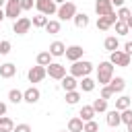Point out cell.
Instances as JSON below:
<instances>
[{"label":"cell","mask_w":132,"mask_h":132,"mask_svg":"<svg viewBox=\"0 0 132 132\" xmlns=\"http://www.w3.org/2000/svg\"><path fill=\"white\" fill-rule=\"evenodd\" d=\"M111 78H113V64L109 60L99 62V66H97V82H99V87L109 85Z\"/></svg>","instance_id":"6da1fadb"},{"label":"cell","mask_w":132,"mask_h":132,"mask_svg":"<svg viewBox=\"0 0 132 132\" xmlns=\"http://www.w3.org/2000/svg\"><path fill=\"white\" fill-rule=\"evenodd\" d=\"M93 64L89 62V60H78V62H72V66H70V74L74 76V78H82V76H89L91 72H93Z\"/></svg>","instance_id":"7a4b0ae2"},{"label":"cell","mask_w":132,"mask_h":132,"mask_svg":"<svg viewBox=\"0 0 132 132\" xmlns=\"http://www.w3.org/2000/svg\"><path fill=\"white\" fill-rule=\"evenodd\" d=\"M76 12H78V10H76V4L66 0L64 4L58 6V12H56V14H58V21H72Z\"/></svg>","instance_id":"3957f363"},{"label":"cell","mask_w":132,"mask_h":132,"mask_svg":"<svg viewBox=\"0 0 132 132\" xmlns=\"http://www.w3.org/2000/svg\"><path fill=\"white\" fill-rule=\"evenodd\" d=\"M35 8L39 14H45V16H52L58 12V4L54 0H35Z\"/></svg>","instance_id":"277c9868"},{"label":"cell","mask_w":132,"mask_h":132,"mask_svg":"<svg viewBox=\"0 0 132 132\" xmlns=\"http://www.w3.org/2000/svg\"><path fill=\"white\" fill-rule=\"evenodd\" d=\"M45 74L54 80H62L66 76V66L60 64V62H52L50 66H45Z\"/></svg>","instance_id":"5b68a950"},{"label":"cell","mask_w":132,"mask_h":132,"mask_svg":"<svg viewBox=\"0 0 132 132\" xmlns=\"http://www.w3.org/2000/svg\"><path fill=\"white\" fill-rule=\"evenodd\" d=\"M130 56L124 52V50H116V52H111L109 54V62L113 64V66H122V68H126V66H130Z\"/></svg>","instance_id":"8992f818"},{"label":"cell","mask_w":132,"mask_h":132,"mask_svg":"<svg viewBox=\"0 0 132 132\" xmlns=\"http://www.w3.org/2000/svg\"><path fill=\"white\" fill-rule=\"evenodd\" d=\"M23 8H21V0H6V8H4V16L16 21L21 16Z\"/></svg>","instance_id":"52a82bcc"},{"label":"cell","mask_w":132,"mask_h":132,"mask_svg":"<svg viewBox=\"0 0 132 132\" xmlns=\"http://www.w3.org/2000/svg\"><path fill=\"white\" fill-rule=\"evenodd\" d=\"M31 27H33V25H31V19H27V16H19V19L12 23V31H14L16 35H25V33H29Z\"/></svg>","instance_id":"ba28073f"},{"label":"cell","mask_w":132,"mask_h":132,"mask_svg":"<svg viewBox=\"0 0 132 132\" xmlns=\"http://www.w3.org/2000/svg\"><path fill=\"white\" fill-rule=\"evenodd\" d=\"M116 21H118L116 12H111V14H107V16H97V29H99V31H109V29L116 25Z\"/></svg>","instance_id":"9c48e42d"},{"label":"cell","mask_w":132,"mask_h":132,"mask_svg":"<svg viewBox=\"0 0 132 132\" xmlns=\"http://www.w3.org/2000/svg\"><path fill=\"white\" fill-rule=\"evenodd\" d=\"M45 76H47V74H45V66H31L29 72H27L29 82H41Z\"/></svg>","instance_id":"30bf717a"},{"label":"cell","mask_w":132,"mask_h":132,"mask_svg":"<svg viewBox=\"0 0 132 132\" xmlns=\"http://www.w3.org/2000/svg\"><path fill=\"white\" fill-rule=\"evenodd\" d=\"M39 99H41V91H39L37 87H29V89L23 91V101H25V103L33 105V103H37Z\"/></svg>","instance_id":"8fae6325"},{"label":"cell","mask_w":132,"mask_h":132,"mask_svg":"<svg viewBox=\"0 0 132 132\" xmlns=\"http://www.w3.org/2000/svg\"><path fill=\"white\" fill-rule=\"evenodd\" d=\"M82 54H85L82 45H70V47H66V52H64L66 60H70V62H78V60H82Z\"/></svg>","instance_id":"7c38bea8"},{"label":"cell","mask_w":132,"mask_h":132,"mask_svg":"<svg viewBox=\"0 0 132 132\" xmlns=\"http://www.w3.org/2000/svg\"><path fill=\"white\" fill-rule=\"evenodd\" d=\"M95 12H97V16H107V14L113 12V6H111L109 0H97L95 2Z\"/></svg>","instance_id":"4fadbf2b"},{"label":"cell","mask_w":132,"mask_h":132,"mask_svg":"<svg viewBox=\"0 0 132 132\" xmlns=\"http://www.w3.org/2000/svg\"><path fill=\"white\" fill-rule=\"evenodd\" d=\"M60 85H62V89L68 93V91H76L78 89V80L72 76V74H66L62 80H60Z\"/></svg>","instance_id":"5bb4252c"},{"label":"cell","mask_w":132,"mask_h":132,"mask_svg":"<svg viewBox=\"0 0 132 132\" xmlns=\"http://www.w3.org/2000/svg\"><path fill=\"white\" fill-rule=\"evenodd\" d=\"M14 74H16V66H14L12 62L0 64V76H2V78H12Z\"/></svg>","instance_id":"9a60e30c"},{"label":"cell","mask_w":132,"mask_h":132,"mask_svg":"<svg viewBox=\"0 0 132 132\" xmlns=\"http://www.w3.org/2000/svg\"><path fill=\"white\" fill-rule=\"evenodd\" d=\"M47 52L52 54V58H60V56H64V52H66V45H64L62 41H52Z\"/></svg>","instance_id":"2e32d148"},{"label":"cell","mask_w":132,"mask_h":132,"mask_svg":"<svg viewBox=\"0 0 132 132\" xmlns=\"http://www.w3.org/2000/svg\"><path fill=\"white\" fill-rule=\"evenodd\" d=\"M107 87H109V89L113 91V95H116V93H122V91L126 89V80H124L122 76H113V78L109 80V85H107Z\"/></svg>","instance_id":"e0dca14e"},{"label":"cell","mask_w":132,"mask_h":132,"mask_svg":"<svg viewBox=\"0 0 132 132\" xmlns=\"http://www.w3.org/2000/svg\"><path fill=\"white\" fill-rule=\"evenodd\" d=\"M105 122H107V126H111V128H118V126L122 124L120 111H118V109H111V111H107V116H105Z\"/></svg>","instance_id":"ac0fdd59"},{"label":"cell","mask_w":132,"mask_h":132,"mask_svg":"<svg viewBox=\"0 0 132 132\" xmlns=\"http://www.w3.org/2000/svg\"><path fill=\"white\" fill-rule=\"evenodd\" d=\"M78 118H80L82 122H91V120H95V109H93V105H82L80 111H78Z\"/></svg>","instance_id":"d6986e66"},{"label":"cell","mask_w":132,"mask_h":132,"mask_svg":"<svg viewBox=\"0 0 132 132\" xmlns=\"http://www.w3.org/2000/svg\"><path fill=\"white\" fill-rule=\"evenodd\" d=\"M103 47L111 54V52H116V50H120V39L116 37V35H109V37H105V41H103Z\"/></svg>","instance_id":"ffe728a7"},{"label":"cell","mask_w":132,"mask_h":132,"mask_svg":"<svg viewBox=\"0 0 132 132\" xmlns=\"http://www.w3.org/2000/svg\"><path fill=\"white\" fill-rule=\"evenodd\" d=\"M72 21H74V25H76L78 29H87V27H89V14H87V12H76Z\"/></svg>","instance_id":"44dd1931"},{"label":"cell","mask_w":132,"mask_h":132,"mask_svg":"<svg viewBox=\"0 0 132 132\" xmlns=\"http://www.w3.org/2000/svg\"><path fill=\"white\" fill-rule=\"evenodd\" d=\"M95 85H97V80H93L91 76H82V80L78 82V87H80L82 93H91V91L95 89Z\"/></svg>","instance_id":"7402d4cb"},{"label":"cell","mask_w":132,"mask_h":132,"mask_svg":"<svg viewBox=\"0 0 132 132\" xmlns=\"http://www.w3.org/2000/svg\"><path fill=\"white\" fill-rule=\"evenodd\" d=\"M82 126H85V122H82L78 116L68 120V132H82Z\"/></svg>","instance_id":"603a6c76"},{"label":"cell","mask_w":132,"mask_h":132,"mask_svg":"<svg viewBox=\"0 0 132 132\" xmlns=\"http://www.w3.org/2000/svg\"><path fill=\"white\" fill-rule=\"evenodd\" d=\"M35 60H37V66H50V64H52V54H50L47 50H45V52H39Z\"/></svg>","instance_id":"cb8c5ba5"},{"label":"cell","mask_w":132,"mask_h":132,"mask_svg":"<svg viewBox=\"0 0 132 132\" xmlns=\"http://www.w3.org/2000/svg\"><path fill=\"white\" fill-rule=\"evenodd\" d=\"M130 103H132V101H130L128 95H120V97L116 99V109H118V111H124V109L130 107Z\"/></svg>","instance_id":"d4e9b609"},{"label":"cell","mask_w":132,"mask_h":132,"mask_svg":"<svg viewBox=\"0 0 132 132\" xmlns=\"http://www.w3.org/2000/svg\"><path fill=\"white\" fill-rule=\"evenodd\" d=\"M12 130H14V122L8 116H2L0 118V132H12Z\"/></svg>","instance_id":"484cf974"},{"label":"cell","mask_w":132,"mask_h":132,"mask_svg":"<svg viewBox=\"0 0 132 132\" xmlns=\"http://www.w3.org/2000/svg\"><path fill=\"white\" fill-rule=\"evenodd\" d=\"M8 101L14 103V105L23 103V91H19V89H10V91H8Z\"/></svg>","instance_id":"4316f807"},{"label":"cell","mask_w":132,"mask_h":132,"mask_svg":"<svg viewBox=\"0 0 132 132\" xmlns=\"http://www.w3.org/2000/svg\"><path fill=\"white\" fill-rule=\"evenodd\" d=\"M47 21H50V19H47L45 14H39V12H37V14L31 19V25H33V27H37V29H43Z\"/></svg>","instance_id":"83f0119b"},{"label":"cell","mask_w":132,"mask_h":132,"mask_svg":"<svg viewBox=\"0 0 132 132\" xmlns=\"http://www.w3.org/2000/svg\"><path fill=\"white\" fill-rule=\"evenodd\" d=\"M60 27H62V25H60V21H47L43 29H45L50 35H56V33H60Z\"/></svg>","instance_id":"f1b7e54d"},{"label":"cell","mask_w":132,"mask_h":132,"mask_svg":"<svg viewBox=\"0 0 132 132\" xmlns=\"http://www.w3.org/2000/svg\"><path fill=\"white\" fill-rule=\"evenodd\" d=\"M78 101H80V91H78V89L66 93V103H68V105H76Z\"/></svg>","instance_id":"f546056e"},{"label":"cell","mask_w":132,"mask_h":132,"mask_svg":"<svg viewBox=\"0 0 132 132\" xmlns=\"http://www.w3.org/2000/svg\"><path fill=\"white\" fill-rule=\"evenodd\" d=\"M93 109H95V113H103V111H107V99H95L93 101Z\"/></svg>","instance_id":"4dcf8cb0"},{"label":"cell","mask_w":132,"mask_h":132,"mask_svg":"<svg viewBox=\"0 0 132 132\" xmlns=\"http://www.w3.org/2000/svg\"><path fill=\"white\" fill-rule=\"evenodd\" d=\"M116 16H118V21H128V19L132 16V12H130V8H126V6H122V8H118V12H116Z\"/></svg>","instance_id":"1f68e13d"},{"label":"cell","mask_w":132,"mask_h":132,"mask_svg":"<svg viewBox=\"0 0 132 132\" xmlns=\"http://www.w3.org/2000/svg\"><path fill=\"white\" fill-rule=\"evenodd\" d=\"M113 27H116V33H118V35H128V31H130L128 25H126V21H116Z\"/></svg>","instance_id":"d6a6232c"},{"label":"cell","mask_w":132,"mask_h":132,"mask_svg":"<svg viewBox=\"0 0 132 132\" xmlns=\"http://www.w3.org/2000/svg\"><path fill=\"white\" fill-rule=\"evenodd\" d=\"M82 132H99V124H97L95 120H91V122H85V126H82Z\"/></svg>","instance_id":"836d02e7"},{"label":"cell","mask_w":132,"mask_h":132,"mask_svg":"<svg viewBox=\"0 0 132 132\" xmlns=\"http://www.w3.org/2000/svg\"><path fill=\"white\" fill-rule=\"evenodd\" d=\"M120 118H122V124H130V122H132V109L128 107V109L120 111Z\"/></svg>","instance_id":"e575fe53"},{"label":"cell","mask_w":132,"mask_h":132,"mask_svg":"<svg viewBox=\"0 0 132 132\" xmlns=\"http://www.w3.org/2000/svg\"><path fill=\"white\" fill-rule=\"evenodd\" d=\"M10 47H12V45H10V41H6V39H2V41H0V54H2V56L10 54Z\"/></svg>","instance_id":"d590c367"},{"label":"cell","mask_w":132,"mask_h":132,"mask_svg":"<svg viewBox=\"0 0 132 132\" xmlns=\"http://www.w3.org/2000/svg\"><path fill=\"white\" fill-rule=\"evenodd\" d=\"M101 99H109V97H113V91L105 85V87H101V95H99Z\"/></svg>","instance_id":"8d00e7d4"},{"label":"cell","mask_w":132,"mask_h":132,"mask_svg":"<svg viewBox=\"0 0 132 132\" xmlns=\"http://www.w3.org/2000/svg\"><path fill=\"white\" fill-rule=\"evenodd\" d=\"M35 6V0H21V8L23 10H31Z\"/></svg>","instance_id":"74e56055"},{"label":"cell","mask_w":132,"mask_h":132,"mask_svg":"<svg viewBox=\"0 0 132 132\" xmlns=\"http://www.w3.org/2000/svg\"><path fill=\"white\" fill-rule=\"evenodd\" d=\"M12 132H31V126L29 124H16Z\"/></svg>","instance_id":"f35d334b"},{"label":"cell","mask_w":132,"mask_h":132,"mask_svg":"<svg viewBox=\"0 0 132 132\" xmlns=\"http://www.w3.org/2000/svg\"><path fill=\"white\" fill-rule=\"evenodd\" d=\"M124 52L132 58V41H126V43H124Z\"/></svg>","instance_id":"ab89813d"},{"label":"cell","mask_w":132,"mask_h":132,"mask_svg":"<svg viewBox=\"0 0 132 132\" xmlns=\"http://www.w3.org/2000/svg\"><path fill=\"white\" fill-rule=\"evenodd\" d=\"M109 2H111V6H118V8L124 6V0H109Z\"/></svg>","instance_id":"60d3db41"},{"label":"cell","mask_w":132,"mask_h":132,"mask_svg":"<svg viewBox=\"0 0 132 132\" xmlns=\"http://www.w3.org/2000/svg\"><path fill=\"white\" fill-rule=\"evenodd\" d=\"M2 116H6V103L0 101V118H2Z\"/></svg>","instance_id":"b9f144b4"},{"label":"cell","mask_w":132,"mask_h":132,"mask_svg":"<svg viewBox=\"0 0 132 132\" xmlns=\"http://www.w3.org/2000/svg\"><path fill=\"white\" fill-rule=\"evenodd\" d=\"M126 25H128V29H130V31H132V16H130V19H128V21H126Z\"/></svg>","instance_id":"7bdbcfd3"},{"label":"cell","mask_w":132,"mask_h":132,"mask_svg":"<svg viewBox=\"0 0 132 132\" xmlns=\"http://www.w3.org/2000/svg\"><path fill=\"white\" fill-rule=\"evenodd\" d=\"M4 19H6V16H4V10H2V8H0V23H2V21H4Z\"/></svg>","instance_id":"ee69618b"},{"label":"cell","mask_w":132,"mask_h":132,"mask_svg":"<svg viewBox=\"0 0 132 132\" xmlns=\"http://www.w3.org/2000/svg\"><path fill=\"white\" fill-rule=\"evenodd\" d=\"M126 128H128V132H132V122H130V124H126Z\"/></svg>","instance_id":"f6af8a7d"},{"label":"cell","mask_w":132,"mask_h":132,"mask_svg":"<svg viewBox=\"0 0 132 132\" xmlns=\"http://www.w3.org/2000/svg\"><path fill=\"white\" fill-rule=\"evenodd\" d=\"M54 2H56V4H58V6H60V4H64V2H66V0H54Z\"/></svg>","instance_id":"bcb514c9"},{"label":"cell","mask_w":132,"mask_h":132,"mask_svg":"<svg viewBox=\"0 0 132 132\" xmlns=\"http://www.w3.org/2000/svg\"><path fill=\"white\" fill-rule=\"evenodd\" d=\"M4 2H6V0H0V8H2V4H4Z\"/></svg>","instance_id":"7dc6e473"},{"label":"cell","mask_w":132,"mask_h":132,"mask_svg":"<svg viewBox=\"0 0 132 132\" xmlns=\"http://www.w3.org/2000/svg\"><path fill=\"white\" fill-rule=\"evenodd\" d=\"M62 132H66V130H62Z\"/></svg>","instance_id":"c3c4849f"},{"label":"cell","mask_w":132,"mask_h":132,"mask_svg":"<svg viewBox=\"0 0 132 132\" xmlns=\"http://www.w3.org/2000/svg\"><path fill=\"white\" fill-rule=\"evenodd\" d=\"M130 101H132V97H130Z\"/></svg>","instance_id":"681fc988"},{"label":"cell","mask_w":132,"mask_h":132,"mask_svg":"<svg viewBox=\"0 0 132 132\" xmlns=\"http://www.w3.org/2000/svg\"><path fill=\"white\" fill-rule=\"evenodd\" d=\"M0 33H2V31H0Z\"/></svg>","instance_id":"f907efd6"}]
</instances>
